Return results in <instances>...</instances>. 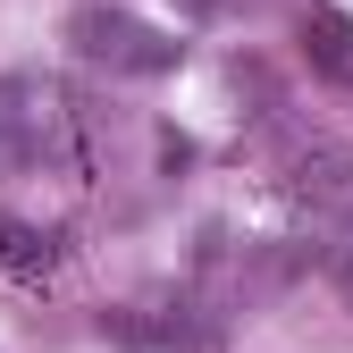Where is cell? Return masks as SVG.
I'll return each instance as SVG.
<instances>
[{"label": "cell", "instance_id": "cell-4", "mask_svg": "<svg viewBox=\"0 0 353 353\" xmlns=\"http://www.w3.org/2000/svg\"><path fill=\"white\" fill-rule=\"evenodd\" d=\"M59 261V244L42 236V228H26L17 210H0V270H17V278H42Z\"/></svg>", "mask_w": 353, "mask_h": 353}, {"label": "cell", "instance_id": "cell-3", "mask_svg": "<svg viewBox=\"0 0 353 353\" xmlns=\"http://www.w3.org/2000/svg\"><path fill=\"white\" fill-rule=\"evenodd\" d=\"M101 336L126 353H210L219 312H202V303H118V312H101Z\"/></svg>", "mask_w": 353, "mask_h": 353}, {"label": "cell", "instance_id": "cell-1", "mask_svg": "<svg viewBox=\"0 0 353 353\" xmlns=\"http://www.w3.org/2000/svg\"><path fill=\"white\" fill-rule=\"evenodd\" d=\"M93 160V118L42 68L0 76V176H84Z\"/></svg>", "mask_w": 353, "mask_h": 353}, {"label": "cell", "instance_id": "cell-2", "mask_svg": "<svg viewBox=\"0 0 353 353\" xmlns=\"http://www.w3.org/2000/svg\"><path fill=\"white\" fill-rule=\"evenodd\" d=\"M68 42L84 68L101 76H168L176 59H185V42H176L168 26L118 9V0H84V9H68Z\"/></svg>", "mask_w": 353, "mask_h": 353}, {"label": "cell", "instance_id": "cell-5", "mask_svg": "<svg viewBox=\"0 0 353 353\" xmlns=\"http://www.w3.org/2000/svg\"><path fill=\"white\" fill-rule=\"evenodd\" d=\"M185 9H194V17H202V9H219V0H185Z\"/></svg>", "mask_w": 353, "mask_h": 353}]
</instances>
